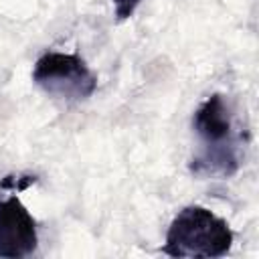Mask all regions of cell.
Masks as SVG:
<instances>
[{
    "instance_id": "6da1fadb",
    "label": "cell",
    "mask_w": 259,
    "mask_h": 259,
    "mask_svg": "<svg viewBox=\"0 0 259 259\" xmlns=\"http://www.w3.org/2000/svg\"><path fill=\"white\" fill-rule=\"evenodd\" d=\"M198 152L190 170L198 176H233L241 166V134L235 127L233 109L225 95H208L192 115Z\"/></svg>"
},
{
    "instance_id": "7a4b0ae2",
    "label": "cell",
    "mask_w": 259,
    "mask_h": 259,
    "mask_svg": "<svg viewBox=\"0 0 259 259\" xmlns=\"http://www.w3.org/2000/svg\"><path fill=\"white\" fill-rule=\"evenodd\" d=\"M233 231L225 219L204 206H186L170 223L162 253L170 257L214 259L231 251Z\"/></svg>"
},
{
    "instance_id": "3957f363",
    "label": "cell",
    "mask_w": 259,
    "mask_h": 259,
    "mask_svg": "<svg viewBox=\"0 0 259 259\" xmlns=\"http://www.w3.org/2000/svg\"><path fill=\"white\" fill-rule=\"evenodd\" d=\"M32 81L51 97L85 101L97 89V77L77 53L49 51L34 63Z\"/></svg>"
},
{
    "instance_id": "277c9868",
    "label": "cell",
    "mask_w": 259,
    "mask_h": 259,
    "mask_svg": "<svg viewBox=\"0 0 259 259\" xmlns=\"http://www.w3.org/2000/svg\"><path fill=\"white\" fill-rule=\"evenodd\" d=\"M36 245V221L18 198V192L0 198V257L22 259L32 255Z\"/></svg>"
},
{
    "instance_id": "5b68a950",
    "label": "cell",
    "mask_w": 259,
    "mask_h": 259,
    "mask_svg": "<svg viewBox=\"0 0 259 259\" xmlns=\"http://www.w3.org/2000/svg\"><path fill=\"white\" fill-rule=\"evenodd\" d=\"M34 182H36L34 176H6V178L0 182V188L10 190V192H20V190L28 188V186L34 184Z\"/></svg>"
},
{
    "instance_id": "8992f818",
    "label": "cell",
    "mask_w": 259,
    "mask_h": 259,
    "mask_svg": "<svg viewBox=\"0 0 259 259\" xmlns=\"http://www.w3.org/2000/svg\"><path fill=\"white\" fill-rule=\"evenodd\" d=\"M113 2V8H115V18L121 22V20H127L136 8L140 6L142 0H111Z\"/></svg>"
}]
</instances>
